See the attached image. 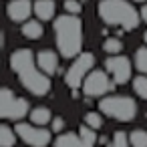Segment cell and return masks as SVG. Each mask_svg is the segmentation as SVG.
<instances>
[{
    "label": "cell",
    "mask_w": 147,
    "mask_h": 147,
    "mask_svg": "<svg viewBox=\"0 0 147 147\" xmlns=\"http://www.w3.org/2000/svg\"><path fill=\"white\" fill-rule=\"evenodd\" d=\"M135 65H137V69L141 73L147 75V49H139L135 53Z\"/></svg>",
    "instance_id": "obj_21"
},
{
    "label": "cell",
    "mask_w": 147,
    "mask_h": 147,
    "mask_svg": "<svg viewBox=\"0 0 147 147\" xmlns=\"http://www.w3.org/2000/svg\"><path fill=\"white\" fill-rule=\"evenodd\" d=\"M129 141H131V139H127V135H125L123 131H117V133L113 135L111 147H129Z\"/></svg>",
    "instance_id": "obj_22"
},
{
    "label": "cell",
    "mask_w": 147,
    "mask_h": 147,
    "mask_svg": "<svg viewBox=\"0 0 147 147\" xmlns=\"http://www.w3.org/2000/svg\"><path fill=\"white\" fill-rule=\"evenodd\" d=\"M143 40H145V42H147V30H145V34H143Z\"/></svg>",
    "instance_id": "obj_27"
},
{
    "label": "cell",
    "mask_w": 147,
    "mask_h": 147,
    "mask_svg": "<svg viewBox=\"0 0 147 147\" xmlns=\"http://www.w3.org/2000/svg\"><path fill=\"white\" fill-rule=\"evenodd\" d=\"M63 129H65V121L59 119V117L53 119V131H63Z\"/></svg>",
    "instance_id": "obj_24"
},
{
    "label": "cell",
    "mask_w": 147,
    "mask_h": 147,
    "mask_svg": "<svg viewBox=\"0 0 147 147\" xmlns=\"http://www.w3.org/2000/svg\"><path fill=\"white\" fill-rule=\"evenodd\" d=\"M83 147H93V143H87V141H83Z\"/></svg>",
    "instance_id": "obj_26"
},
{
    "label": "cell",
    "mask_w": 147,
    "mask_h": 147,
    "mask_svg": "<svg viewBox=\"0 0 147 147\" xmlns=\"http://www.w3.org/2000/svg\"><path fill=\"white\" fill-rule=\"evenodd\" d=\"M10 67L12 71L20 77L22 85L32 93V95H47L49 89H51V83H49V77L38 71L34 67V61H32V53L28 49H18L10 55Z\"/></svg>",
    "instance_id": "obj_1"
},
{
    "label": "cell",
    "mask_w": 147,
    "mask_h": 147,
    "mask_svg": "<svg viewBox=\"0 0 147 147\" xmlns=\"http://www.w3.org/2000/svg\"><path fill=\"white\" fill-rule=\"evenodd\" d=\"M18 137L26 143V145H32V147H45L51 143V131L38 127V125H26V123H18L16 129Z\"/></svg>",
    "instance_id": "obj_8"
},
{
    "label": "cell",
    "mask_w": 147,
    "mask_h": 147,
    "mask_svg": "<svg viewBox=\"0 0 147 147\" xmlns=\"http://www.w3.org/2000/svg\"><path fill=\"white\" fill-rule=\"evenodd\" d=\"M121 49H123V42L119 40V38H107L105 42H103V51L105 53H109V55H119L121 53Z\"/></svg>",
    "instance_id": "obj_17"
},
{
    "label": "cell",
    "mask_w": 147,
    "mask_h": 147,
    "mask_svg": "<svg viewBox=\"0 0 147 147\" xmlns=\"http://www.w3.org/2000/svg\"><path fill=\"white\" fill-rule=\"evenodd\" d=\"M22 34H24L26 38H30V40H38V38L42 36V24H40L38 20H28V22H24V26H22Z\"/></svg>",
    "instance_id": "obj_13"
},
{
    "label": "cell",
    "mask_w": 147,
    "mask_h": 147,
    "mask_svg": "<svg viewBox=\"0 0 147 147\" xmlns=\"http://www.w3.org/2000/svg\"><path fill=\"white\" fill-rule=\"evenodd\" d=\"M30 10H32L30 0H12V2L8 4V16L14 22H24L28 18Z\"/></svg>",
    "instance_id": "obj_10"
},
{
    "label": "cell",
    "mask_w": 147,
    "mask_h": 147,
    "mask_svg": "<svg viewBox=\"0 0 147 147\" xmlns=\"http://www.w3.org/2000/svg\"><path fill=\"white\" fill-rule=\"evenodd\" d=\"M141 20H145V22H147V4L141 8Z\"/></svg>",
    "instance_id": "obj_25"
},
{
    "label": "cell",
    "mask_w": 147,
    "mask_h": 147,
    "mask_svg": "<svg viewBox=\"0 0 147 147\" xmlns=\"http://www.w3.org/2000/svg\"><path fill=\"white\" fill-rule=\"evenodd\" d=\"M34 14L40 20H49L55 16V2L53 0H36L34 2Z\"/></svg>",
    "instance_id": "obj_12"
},
{
    "label": "cell",
    "mask_w": 147,
    "mask_h": 147,
    "mask_svg": "<svg viewBox=\"0 0 147 147\" xmlns=\"http://www.w3.org/2000/svg\"><path fill=\"white\" fill-rule=\"evenodd\" d=\"M55 147H83V139L75 133H65V135H59V139L55 141Z\"/></svg>",
    "instance_id": "obj_14"
},
{
    "label": "cell",
    "mask_w": 147,
    "mask_h": 147,
    "mask_svg": "<svg viewBox=\"0 0 147 147\" xmlns=\"http://www.w3.org/2000/svg\"><path fill=\"white\" fill-rule=\"evenodd\" d=\"M105 67L115 83H127L131 77V63H129V59H125L121 55H111L107 59Z\"/></svg>",
    "instance_id": "obj_9"
},
{
    "label": "cell",
    "mask_w": 147,
    "mask_h": 147,
    "mask_svg": "<svg viewBox=\"0 0 147 147\" xmlns=\"http://www.w3.org/2000/svg\"><path fill=\"white\" fill-rule=\"evenodd\" d=\"M129 139H131V145L133 147H147V133L141 131V129H135Z\"/></svg>",
    "instance_id": "obj_19"
},
{
    "label": "cell",
    "mask_w": 147,
    "mask_h": 147,
    "mask_svg": "<svg viewBox=\"0 0 147 147\" xmlns=\"http://www.w3.org/2000/svg\"><path fill=\"white\" fill-rule=\"evenodd\" d=\"M14 141H16V135H14V131L8 125L0 127V147H12Z\"/></svg>",
    "instance_id": "obj_16"
},
{
    "label": "cell",
    "mask_w": 147,
    "mask_h": 147,
    "mask_svg": "<svg viewBox=\"0 0 147 147\" xmlns=\"http://www.w3.org/2000/svg\"><path fill=\"white\" fill-rule=\"evenodd\" d=\"M30 119H32V125H38L40 127V125H45V123L51 121V111L45 109V107H36V109H32Z\"/></svg>",
    "instance_id": "obj_15"
},
{
    "label": "cell",
    "mask_w": 147,
    "mask_h": 147,
    "mask_svg": "<svg viewBox=\"0 0 147 147\" xmlns=\"http://www.w3.org/2000/svg\"><path fill=\"white\" fill-rule=\"evenodd\" d=\"M36 65L45 75H55L59 69V59L53 51H40L36 57Z\"/></svg>",
    "instance_id": "obj_11"
},
{
    "label": "cell",
    "mask_w": 147,
    "mask_h": 147,
    "mask_svg": "<svg viewBox=\"0 0 147 147\" xmlns=\"http://www.w3.org/2000/svg\"><path fill=\"white\" fill-rule=\"evenodd\" d=\"M93 63H95V59H93L91 53H81V55L75 59V63L71 65V69H69V73H67V77H65L67 85H69L71 89H79V87L85 83V79L89 77Z\"/></svg>",
    "instance_id": "obj_6"
},
{
    "label": "cell",
    "mask_w": 147,
    "mask_h": 147,
    "mask_svg": "<svg viewBox=\"0 0 147 147\" xmlns=\"http://www.w3.org/2000/svg\"><path fill=\"white\" fill-rule=\"evenodd\" d=\"M28 113V103L20 97H14L10 89H2L0 91V117L2 119H10V121H18Z\"/></svg>",
    "instance_id": "obj_5"
},
{
    "label": "cell",
    "mask_w": 147,
    "mask_h": 147,
    "mask_svg": "<svg viewBox=\"0 0 147 147\" xmlns=\"http://www.w3.org/2000/svg\"><path fill=\"white\" fill-rule=\"evenodd\" d=\"M99 109H101V113H105L113 119H119V121H133L137 115V103L129 97H123V95L101 99Z\"/></svg>",
    "instance_id": "obj_4"
},
{
    "label": "cell",
    "mask_w": 147,
    "mask_h": 147,
    "mask_svg": "<svg viewBox=\"0 0 147 147\" xmlns=\"http://www.w3.org/2000/svg\"><path fill=\"white\" fill-rule=\"evenodd\" d=\"M113 89V81L105 71H91L83 83V93L87 97H101Z\"/></svg>",
    "instance_id": "obj_7"
},
{
    "label": "cell",
    "mask_w": 147,
    "mask_h": 147,
    "mask_svg": "<svg viewBox=\"0 0 147 147\" xmlns=\"http://www.w3.org/2000/svg\"><path fill=\"white\" fill-rule=\"evenodd\" d=\"M85 125H87V127H91L93 131H97V129L103 125V117H101L99 113H93V111H91V113H87V115H85Z\"/></svg>",
    "instance_id": "obj_20"
},
{
    "label": "cell",
    "mask_w": 147,
    "mask_h": 147,
    "mask_svg": "<svg viewBox=\"0 0 147 147\" xmlns=\"http://www.w3.org/2000/svg\"><path fill=\"white\" fill-rule=\"evenodd\" d=\"M99 16L107 24L121 26L125 30L137 28L141 20V12H137L127 0H103V2H99Z\"/></svg>",
    "instance_id": "obj_3"
},
{
    "label": "cell",
    "mask_w": 147,
    "mask_h": 147,
    "mask_svg": "<svg viewBox=\"0 0 147 147\" xmlns=\"http://www.w3.org/2000/svg\"><path fill=\"white\" fill-rule=\"evenodd\" d=\"M65 10H67V14H81V10H83V6H81V2L79 0H65Z\"/></svg>",
    "instance_id": "obj_23"
},
{
    "label": "cell",
    "mask_w": 147,
    "mask_h": 147,
    "mask_svg": "<svg viewBox=\"0 0 147 147\" xmlns=\"http://www.w3.org/2000/svg\"><path fill=\"white\" fill-rule=\"evenodd\" d=\"M133 89H135V93H137L141 99H147V77H145V75L135 77V81H133Z\"/></svg>",
    "instance_id": "obj_18"
},
{
    "label": "cell",
    "mask_w": 147,
    "mask_h": 147,
    "mask_svg": "<svg viewBox=\"0 0 147 147\" xmlns=\"http://www.w3.org/2000/svg\"><path fill=\"white\" fill-rule=\"evenodd\" d=\"M135 2H145V0H135Z\"/></svg>",
    "instance_id": "obj_28"
},
{
    "label": "cell",
    "mask_w": 147,
    "mask_h": 147,
    "mask_svg": "<svg viewBox=\"0 0 147 147\" xmlns=\"http://www.w3.org/2000/svg\"><path fill=\"white\" fill-rule=\"evenodd\" d=\"M55 34H57V47L65 59L81 55L83 47V24L81 18L75 14H63L55 20Z\"/></svg>",
    "instance_id": "obj_2"
}]
</instances>
